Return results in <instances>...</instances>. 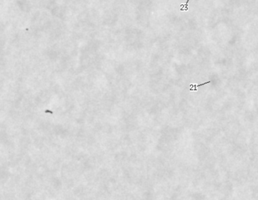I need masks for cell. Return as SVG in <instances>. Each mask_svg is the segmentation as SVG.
I'll return each mask as SVG.
<instances>
[{"mask_svg":"<svg viewBox=\"0 0 258 200\" xmlns=\"http://www.w3.org/2000/svg\"><path fill=\"white\" fill-rule=\"evenodd\" d=\"M189 0H187L185 4H181V11H188V3H189Z\"/></svg>","mask_w":258,"mask_h":200,"instance_id":"1","label":"cell"}]
</instances>
